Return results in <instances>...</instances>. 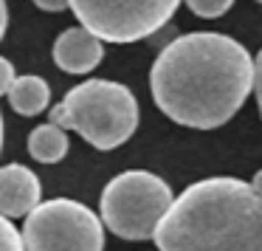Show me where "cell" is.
Listing matches in <instances>:
<instances>
[{
  "instance_id": "11",
  "label": "cell",
  "mask_w": 262,
  "mask_h": 251,
  "mask_svg": "<svg viewBox=\"0 0 262 251\" xmlns=\"http://www.w3.org/2000/svg\"><path fill=\"white\" fill-rule=\"evenodd\" d=\"M189 6V12L198 14L203 20H214V17H223L228 9L234 6V0H183Z\"/></svg>"
},
{
  "instance_id": "1",
  "label": "cell",
  "mask_w": 262,
  "mask_h": 251,
  "mask_svg": "<svg viewBox=\"0 0 262 251\" xmlns=\"http://www.w3.org/2000/svg\"><path fill=\"white\" fill-rule=\"evenodd\" d=\"M152 99L172 121L214 130L231 121L254 91V59L237 40L194 31L172 40L149 71Z\"/></svg>"
},
{
  "instance_id": "4",
  "label": "cell",
  "mask_w": 262,
  "mask_h": 251,
  "mask_svg": "<svg viewBox=\"0 0 262 251\" xmlns=\"http://www.w3.org/2000/svg\"><path fill=\"white\" fill-rule=\"evenodd\" d=\"M172 189L147 170H127L104 186L99 209L102 220L121 240H149L172 209Z\"/></svg>"
},
{
  "instance_id": "2",
  "label": "cell",
  "mask_w": 262,
  "mask_h": 251,
  "mask_svg": "<svg viewBox=\"0 0 262 251\" xmlns=\"http://www.w3.org/2000/svg\"><path fill=\"white\" fill-rule=\"evenodd\" d=\"M158 251H262V195L237 178H206L181 192L155 228Z\"/></svg>"
},
{
  "instance_id": "6",
  "label": "cell",
  "mask_w": 262,
  "mask_h": 251,
  "mask_svg": "<svg viewBox=\"0 0 262 251\" xmlns=\"http://www.w3.org/2000/svg\"><path fill=\"white\" fill-rule=\"evenodd\" d=\"M79 26L104 43H138L172 20L181 0H68Z\"/></svg>"
},
{
  "instance_id": "15",
  "label": "cell",
  "mask_w": 262,
  "mask_h": 251,
  "mask_svg": "<svg viewBox=\"0 0 262 251\" xmlns=\"http://www.w3.org/2000/svg\"><path fill=\"white\" fill-rule=\"evenodd\" d=\"M31 3L42 12H65V9H71L68 0H31Z\"/></svg>"
},
{
  "instance_id": "10",
  "label": "cell",
  "mask_w": 262,
  "mask_h": 251,
  "mask_svg": "<svg viewBox=\"0 0 262 251\" xmlns=\"http://www.w3.org/2000/svg\"><path fill=\"white\" fill-rule=\"evenodd\" d=\"M29 153L31 158L42 161V164H57V161L65 158L68 153V136L59 124L48 121V124H40L37 130H31L29 136Z\"/></svg>"
},
{
  "instance_id": "12",
  "label": "cell",
  "mask_w": 262,
  "mask_h": 251,
  "mask_svg": "<svg viewBox=\"0 0 262 251\" xmlns=\"http://www.w3.org/2000/svg\"><path fill=\"white\" fill-rule=\"evenodd\" d=\"M0 251H26L23 234L9 223V217L0 215Z\"/></svg>"
},
{
  "instance_id": "7",
  "label": "cell",
  "mask_w": 262,
  "mask_h": 251,
  "mask_svg": "<svg viewBox=\"0 0 262 251\" xmlns=\"http://www.w3.org/2000/svg\"><path fill=\"white\" fill-rule=\"evenodd\" d=\"M104 57V40H99L85 26L62 31L54 40V62L65 74H91Z\"/></svg>"
},
{
  "instance_id": "18",
  "label": "cell",
  "mask_w": 262,
  "mask_h": 251,
  "mask_svg": "<svg viewBox=\"0 0 262 251\" xmlns=\"http://www.w3.org/2000/svg\"><path fill=\"white\" fill-rule=\"evenodd\" d=\"M0 150H3V116H0Z\"/></svg>"
},
{
  "instance_id": "19",
  "label": "cell",
  "mask_w": 262,
  "mask_h": 251,
  "mask_svg": "<svg viewBox=\"0 0 262 251\" xmlns=\"http://www.w3.org/2000/svg\"><path fill=\"white\" fill-rule=\"evenodd\" d=\"M256 3H262V0H256Z\"/></svg>"
},
{
  "instance_id": "16",
  "label": "cell",
  "mask_w": 262,
  "mask_h": 251,
  "mask_svg": "<svg viewBox=\"0 0 262 251\" xmlns=\"http://www.w3.org/2000/svg\"><path fill=\"white\" fill-rule=\"evenodd\" d=\"M6 23H9V9H6V0H0V40L6 34Z\"/></svg>"
},
{
  "instance_id": "8",
  "label": "cell",
  "mask_w": 262,
  "mask_h": 251,
  "mask_svg": "<svg viewBox=\"0 0 262 251\" xmlns=\"http://www.w3.org/2000/svg\"><path fill=\"white\" fill-rule=\"evenodd\" d=\"M40 206V178L23 164L0 166V215L26 217Z\"/></svg>"
},
{
  "instance_id": "9",
  "label": "cell",
  "mask_w": 262,
  "mask_h": 251,
  "mask_svg": "<svg viewBox=\"0 0 262 251\" xmlns=\"http://www.w3.org/2000/svg\"><path fill=\"white\" fill-rule=\"evenodd\" d=\"M6 96H9V104H12L14 113L37 116L48 108L51 88H48V82L42 79V76H17Z\"/></svg>"
},
{
  "instance_id": "13",
  "label": "cell",
  "mask_w": 262,
  "mask_h": 251,
  "mask_svg": "<svg viewBox=\"0 0 262 251\" xmlns=\"http://www.w3.org/2000/svg\"><path fill=\"white\" fill-rule=\"evenodd\" d=\"M14 79H17V76H14V65L9 62L6 57H0V96H6L9 88L14 85Z\"/></svg>"
},
{
  "instance_id": "14",
  "label": "cell",
  "mask_w": 262,
  "mask_h": 251,
  "mask_svg": "<svg viewBox=\"0 0 262 251\" xmlns=\"http://www.w3.org/2000/svg\"><path fill=\"white\" fill-rule=\"evenodd\" d=\"M254 96H256V108H259V116H262V51L254 59Z\"/></svg>"
},
{
  "instance_id": "5",
  "label": "cell",
  "mask_w": 262,
  "mask_h": 251,
  "mask_svg": "<svg viewBox=\"0 0 262 251\" xmlns=\"http://www.w3.org/2000/svg\"><path fill=\"white\" fill-rule=\"evenodd\" d=\"M23 243L26 251H104V226L88 206L57 198L26 215Z\"/></svg>"
},
{
  "instance_id": "3",
  "label": "cell",
  "mask_w": 262,
  "mask_h": 251,
  "mask_svg": "<svg viewBox=\"0 0 262 251\" xmlns=\"http://www.w3.org/2000/svg\"><path fill=\"white\" fill-rule=\"evenodd\" d=\"M51 121L62 130L82 133L96 150H116L136 133L138 102L130 88L110 79H88L71 88L51 110Z\"/></svg>"
},
{
  "instance_id": "17",
  "label": "cell",
  "mask_w": 262,
  "mask_h": 251,
  "mask_svg": "<svg viewBox=\"0 0 262 251\" xmlns=\"http://www.w3.org/2000/svg\"><path fill=\"white\" fill-rule=\"evenodd\" d=\"M251 186H254L256 192L262 195V170H259V172H256V175H254V181H251Z\"/></svg>"
}]
</instances>
